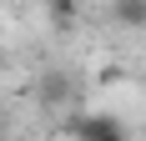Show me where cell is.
I'll return each mask as SVG.
<instances>
[{"mask_svg": "<svg viewBox=\"0 0 146 141\" xmlns=\"http://www.w3.org/2000/svg\"><path fill=\"white\" fill-rule=\"evenodd\" d=\"M71 131H76V141H131L126 126H121L111 111H81L71 121Z\"/></svg>", "mask_w": 146, "mask_h": 141, "instance_id": "cell-1", "label": "cell"}, {"mask_svg": "<svg viewBox=\"0 0 146 141\" xmlns=\"http://www.w3.org/2000/svg\"><path fill=\"white\" fill-rule=\"evenodd\" d=\"M35 91H40L45 106H66V101H71V76H66V70H45Z\"/></svg>", "mask_w": 146, "mask_h": 141, "instance_id": "cell-2", "label": "cell"}, {"mask_svg": "<svg viewBox=\"0 0 146 141\" xmlns=\"http://www.w3.org/2000/svg\"><path fill=\"white\" fill-rule=\"evenodd\" d=\"M111 15H116L126 30H146V0H116Z\"/></svg>", "mask_w": 146, "mask_h": 141, "instance_id": "cell-3", "label": "cell"}, {"mask_svg": "<svg viewBox=\"0 0 146 141\" xmlns=\"http://www.w3.org/2000/svg\"><path fill=\"white\" fill-rule=\"evenodd\" d=\"M45 10L56 15V25H71L76 20V0H56V5H45Z\"/></svg>", "mask_w": 146, "mask_h": 141, "instance_id": "cell-4", "label": "cell"}, {"mask_svg": "<svg viewBox=\"0 0 146 141\" xmlns=\"http://www.w3.org/2000/svg\"><path fill=\"white\" fill-rule=\"evenodd\" d=\"M0 141H5V111H0Z\"/></svg>", "mask_w": 146, "mask_h": 141, "instance_id": "cell-5", "label": "cell"}, {"mask_svg": "<svg viewBox=\"0 0 146 141\" xmlns=\"http://www.w3.org/2000/svg\"><path fill=\"white\" fill-rule=\"evenodd\" d=\"M40 5H56V0H40Z\"/></svg>", "mask_w": 146, "mask_h": 141, "instance_id": "cell-6", "label": "cell"}]
</instances>
